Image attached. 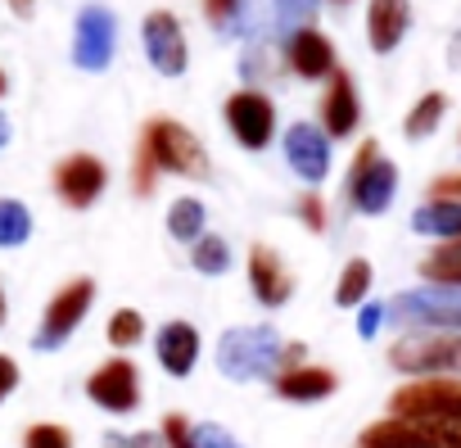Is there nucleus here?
Here are the masks:
<instances>
[{
    "label": "nucleus",
    "mask_w": 461,
    "mask_h": 448,
    "mask_svg": "<svg viewBox=\"0 0 461 448\" xmlns=\"http://www.w3.org/2000/svg\"><path fill=\"white\" fill-rule=\"evenodd\" d=\"M285 340L276 326H230L217 340V367L226 380H276L285 367Z\"/></svg>",
    "instance_id": "f257e3e1"
},
{
    "label": "nucleus",
    "mask_w": 461,
    "mask_h": 448,
    "mask_svg": "<svg viewBox=\"0 0 461 448\" xmlns=\"http://www.w3.org/2000/svg\"><path fill=\"white\" fill-rule=\"evenodd\" d=\"M140 150L154 159L158 172H172V177H208V150L199 145V136L176 123V118H149L145 132H140Z\"/></svg>",
    "instance_id": "f03ea898"
},
{
    "label": "nucleus",
    "mask_w": 461,
    "mask_h": 448,
    "mask_svg": "<svg viewBox=\"0 0 461 448\" xmlns=\"http://www.w3.org/2000/svg\"><path fill=\"white\" fill-rule=\"evenodd\" d=\"M389 367L425 380V376H456L461 380V335L456 331H411L389 349Z\"/></svg>",
    "instance_id": "7ed1b4c3"
},
{
    "label": "nucleus",
    "mask_w": 461,
    "mask_h": 448,
    "mask_svg": "<svg viewBox=\"0 0 461 448\" xmlns=\"http://www.w3.org/2000/svg\"><path fill=\"white\" fill-rule=\"evenodd\" d=\"M384 322L407 326V331H456L461 335V290L452 286L402 290L393 304H384Z\"/></svg>",
    "instance_id": "20e7f679"
},
{
    "label": "nucleus",
    "mask_w": 461,
    "mask_h": 448,
    "mask_svg": "<svg viewBox=\"0 0 461 448\" xmlns=\"http://www.w3.org/2000/svg\"><path fill=\"white\" fill-rule=\"evenodd\" d=\"M389 416L461 425V380H456V376H425V380H407L402 389H393V398H389Z\"/></svg>",
    "instance_id": "39448f33"
},
{
    "label": "nucleus",
    "mask_w": 461,
    "mask_h": 448,
    "mask_svg": "<svg viewBox=\"0 0 461 448\" xmlns=\"http://www.w3.org/2000/svg\"><path fill=\"white\" fill-rule=\"evenodd\" d=\"M398 195V163L393 159H380L375 141H362L353 168H348V199L357 213L366 217H380Z\"/></svg>",
    "instance_id": "423d86ee"
},
{
    "label": "nucleus",
    "mask_w": 461,
    "mask_h": 448,
    "mask_svg": "<svg viewBox=\"0 0 461 448\" xmlns=\"http://www.w3.org/2000/svg\"><path fill=\"white\" fill-rule=\"evenodd\" d=\"M357 448H461V425L384 416V421H375V425L362 430Z\"/></svg>",
    "instance_id": "0eeeda50"
},
{
    "label": "nucleus",
    "mask_w": 461,
    "mask_h": 448,
    "mask_svg": "<svg viewBox=\"0 0 461 448\" xmlns=\"http://www.w3.org/2000/svg\"><path fill=\"white\" fill-rule=\"evenodd\" d=\"M91 304H95V281L91 277H73L68 286H59L55 290V299L46 304V317H41V331H37V349H59L77 326H82V317L91 313Z\"/></svg>",
    "instance_id": "6e6552de"
},
{
    "label": "nucleus",
    "mask_w": 461,
    "mask_h": 448,
    "mask_svg": "<svg viewBox=\"0 0 461 448\" xmlns=\"http://www.w3.org/2000/svg\"><path fill=\"white\" fill-rule=\"evenodd\" d=\"M226 127L245 150H267L272 132H276V105L254 91V87H240L226 96Z\"/></svg>",
    "instance_id": "1a4fd4ad"
},
{
    "label": "nucleus",
    "mask_w": 461,
    "mask_h": 448,
    "mask_svg": "<svg viewBox=\"0 0 461 448\" xmlns=\"http://www.w3.org/2000/svg\"><path fill=\"white\" fill-rule=\"evenodd\" d=\"M86 398L113 416H127L140 407V371L131 358H109L86 376Z\"/></svg>",
    "instance_id": "9d476101"
},
{
    "label": "nucleus",
    "mask_w": 461,
    "mask_h": 448,
    "mask_svg": "<svg viewBox=\"0 0 461 448\" xmlns=\"http://www.w3.org/2000/svg\"><path fill=\"white\" fill-rule=\"evenodd\" d=\"M118 46V19L104 5H86L77 14V32H73V64L82 73H104Z\"/></svg>",
    "instance_id": "9b49d317"
},
{
    "label": "nucleus",
    "mask_w": 461,
    "mask_h": 448,
    "mask_svg": "<svg viewBox=\"0 0 461 448\" xmlns=\"http://www.w3.org/2000/svg\"><path fill=\"white\" fill-rule=\"evenodd\" d=\"M140 41H145V55L154 64V73L163 78H181L185 64H190V46H185V28L172 10H154L145 14L140 23Z\"/></svg>",
    "instance_id": "f8f14e48"
},
{
    "label": "nucleus",
    "mask_w": 461,
    "mask_h": 448,
    "mask_svg": "<svg viewBox=\"0 0 461 448\" xmlns=\"http://www.w3.org/2000/svg\"><path fill=\"white\" fill-rule=\"evenodd\" d=\"M109 186V168L95 154H68L55 163V195L68 208H91Z\"/></svg>",
    "instance_id": "ddd939ff"
},
{
    "label": "nucleus",
    "mask_w": 461,
    "mask_h": 448,
    "mask_svg": "<svg viewBox=\"0 0 461 448\" xmlns=\"http://www.w3.org/2000/svg\"><path fill=\"white\" fill-rule=\"evenodd\" d=\"M330 145L335 141L317 123H290L285 127V159L308 186H317L330 172Z\"/></svg>",
    "instance_id": "4468645a"
},
{
    "label": "nucleus",
    "mask_w": 461,
    "mask_h": 448,
    "mask_svg": "<svg viewBox=\"0 0 461 448\" xmlns=\"http://www.w3.org/2000/svg\"><path fill=\"white\" fill-rule=\"evenodd\" d=\"M357 123H362L357 87H353V78H348L344 69H335V73H330V87H326V96H321V132H326L330 141H344V136L357 132Z\"/></svg>",
    "instance_id": "2eb2a0df"
},
{
    "label": "nucleus",
    "mask_w": 461,
    "mask_h": 448,
    "mask_svg": "<svg viewBox=\"0 0 461 448\" xmlns=\"http://www.w3.org/2000/svg\"><path fill=\"white\" fill-rule=\"evenodd\" d=\"M249 286H254V299H258L263 308H281V304H290V295H294L290 268H285L281 254L267 250V245H254V250H249Z\"/></svg>",
    "instance_id": "dca6fc26"
},
{
    "label": "nucleus",
    "mask_w": 461,
    "mask_h": 448,
    "mask_svg": "<svg viewBox=\"0 0 461 448\" xmlns=\"http://www.w3.org/2000/svg\"><path fill=\"white\" fill-rule=\"evenodd\" d=\"M154 358L167 376H190L194 362H199V331L190 322H163L158 335H154Z\"/></svg>",
    "instance_id": "f3484780"
},
{
    "label": "nucleus",
    "mask_w": 461,
    "mask_h": 448,
    "mask_svg": "<svg viewBox=\"0 0 461 448\" xmlns=\"http://www.w3.org/2000/svg\"><path fill=\"white\" fill-rule=\"evenodd\" d=\"M407 23H411V0H371L366 10V41L375 55H389L398 50V41L407 37Z\"/></svg>",
    "instance_id": "a211bd4d"
},
{
    "label": "nucleus",
    "mask_w": 461,
    "mask_h": 448,
    "mask_svg": "<svg viewBox=\"0 0 461 448\" xmlns=\"http://www.w3.org/2000/svg\"><path fill=\"white\" fill-rule=\"evenodd\" d=\"M272 385H276V394H281L285 403H321V398H330V394L339 389V376H335L330 367L303 362V367L281 371Z\"/></svg>",
    "instance_id": "6ab92c4d"
},
{
    "label": "nucleus",
    "mask_w": 461,
    "mask_h": 448,
    "mask_svg": "<svg viewBox=\"0 0 461 448\" xmlns=\"http://www.w3.org/2000/svg\"><path fill=\"white\" fill-rule=\"evenodd\" d=\"M285 55H290V69L299 78H330L339 69L335 64V46L317 28H299L294 37H285Z\"/></svg>",
    "instance_id": "aec40b11"
},
{
    "label": "nucleus",
    "mask_w": 461,
    "mask_h": 448,
    "mask_svg": "<svg viewBox=\"0 0 461 448\" xmlns=\"http://www.w3.org/2000/svg\"><path fill=\"white\" fill-rule=\"evenodd\" d=\"M203 19L217 28V37H254L258 28L254 0H203Z\"/></svg>",
    "instance_id": "412c9836"
},
{
    "label": "nucleus",
    "mask_w": 461,
    "mask_h": 448,
    "mask_svg": "<svg viewBox=\"0 0 461 448\" xmlns=\"http://www.w3.org/2000/svg\"><path fill=\"white\" fill-rule=\"evenodd\" d=\"M411 232L461 241V199H429V204H420L411 213Z\"/></svg>",
    "instance_id": "4be33fe9"
},
{
    "label": "nucleus",
    "mask_w": 461,
    "mask_h": 448,
    "mask_svg": "<svg viewBox=\"0 0 461 448\" xmlns=\"http://www.w3.org/2000/svg\"><path fill=\"white\" fill-rule=\"evenodd\" d=\"M203 222H208V213H203V204H199L194 195L172 199V208H167V232H172V241L194 245V241L203 236Z\"/></svg>",
    "instance_id": "5701e85b"
},
{
    "label": "nucleus",
    "mask_w": 461,
    "mask_h": 448,
    "mask_svg": "<svg viewBox=\"0 0 461 448\" xmlns=\"http://www.w3.org/2000/svg\"><path fill=\"white\" fill-rule=\"evenodd\" d=\"M32 236V213L19 199H0V250H19Z\"/></svg>",
    "instance_id": "b1692460"
},
{
    "label": "nucleus",
    "mask_w": 461,
    "mask_h": 448,
    "mask_svg": "<svg viewBox=\"0 0 461 448\" xmlns=\"http://www.w3.org/2000/svg\"><path fill=\"white\" fill-rule=\"evenodd\" d=\"M443 114H447V96H443V91H429V96H420V100L411 105L402 132H407L411 141H420V136H429V132L443 123Z\"/></svg>",
    "instance_id": "393cba45"
},
{
    "label": "nucleus",
    "mask_w": 461,
    "mask_h": 448,
    "mask_svg": "<svg viewBox=\"0 0 461 448\" xmlns=\"http://www.w3.org/2000/svg\"><path fill=\"white\" fill-rule=\"evenodd\" d=\"M190 268H194L199 277H221V272H230V245H226L221 236H199L194 250H190Z\"/></svg>",
    "instance_id": "a878e982"
},
{
    "label": "nucleus",
    "mask_w": 461,
    "mask_h": 448,
    "mask_svg": "<svg viewBox=\"0 0 461 448\" xmlns=\"http://www.w3.org/2000/svg\"><path fill=\"white\" fill-rule=\"evenodd\" d=\"M371 295V263L366 259H348L344 272H339V286H335V304L339 308H353Z\"/></svg>",
    "instance_id": "bb28decb"
},
{
    "label": "nucleus",
    "mask_w": 461,
    "mask_h": 448,
    "mask_svg": "<svg viewBox=\"0 0 461 448\" xmlns=\"http://www.w3.org/2000/svg\"><path fill=\"white\" fill-rule=\"evenodd\" d=\"M420 277H425L429 286H452V290H461V245L434 250V254L420 263Z\"/></svg>",
    "instance_id": "cd10ccee"
},
{
    "label": "nucleus",
    "mask_w": 461,
    "mask_h": 448,
    "mask_svg": "<svg viewBox=\"0 0 461 448\" xmlns=\"http://www.w3.org/2000/svg\"><path fill=\"white\" fill-rule=\"evenodd\" d=\"M145 340V317H140V308H118L113 317H109V344L113 349H136Z\"/></svg>",
    "instance_id": "c85d7f7f"
},
{
    "label": "nucleus",
    "mask_w": 461,
    "mask_h": 448,
    "mask_svg": "<svg viewBox=\"0 0 461 448\" xmlns=\"http://www.w3.org/2000/svg\"><path fill=\"white\" fill-rule=\"evenodd\" d=\"M276 5V28L294 37L299 28H317V0H272Z\"/></svg>",
    "instance_id": "c756f323"
},
{
    "label": "nucleus",
    "mask_w": 461,
    "mask_h": 448,
    "mask_svg": "<svg viewBox=\"0 0 461 448\" xmlns=\"http://www.w3.org/2000/svg\"><path fill=\"white\" fill-rule=\"evenodd\" d=\"M23 448H73V430L55 421H37L23 430Z\"/></svg>",
    "instance_id": "7c9ffc66"
},
{
    "label": "nucleus",
    "mask_w": 461,
    "mask_h": 448,
    "mask_svg": "<svg viewBox=\"0 0 461 448\" xmlns=\"http://www.w3.org/2000/svg\"><path fill=\"white\" fill-rule=\"evenodd\" d=\"M185 448H240V439L230 434L226 425H217V421H203V425L190 430V443Z\"/></svg>",
    "instance_id": "2f4dec72"
},
{
    "label": "nucleus",
    "mask_w": 461,
    "mask_h": 448,
    "mask_svg": "<svg viewBox=\"0 0 461 448\" xmlns=\"http://www.w3.org/2000/svg\"><path fill=\"white\" fill-rule=\"evenodd\" d=\"M158 430H163V443H167V448H185V443H190V430H194V425H190V421H185L181 412H167Z\"/></svg>",
    "instance_id": "473e14b6"
},
{
    "label": "nucleus",
    "mask_w": 461,
    "mask_h": 448,
    "mask_svg": "<svg viewBox=\"0 0 461 448\" xmlns=\"http://www.w3.org/2000/svg\"><path fill=\"white\" fill-rule=\"evenodd\" d=\"M154 159L145 154V150H136V163H131V186L140 190V195H154Z\"/></svg>",
    "instance_id": "72a5a7b5"
},
{
    "label": "nucleus",
    "mask_w": 461,
    "mask_h": 448,
    "mask_svg": "<svg viewBox=\"0 0 461 448\" xmlns=\"http://www.w3.org/2000/svg\"><path fill=\"white\" fill-rule=\"evenodd\" d=\"M299 217H303L308 232H326V204H321L317 195H303V199H299Z\"/></svg>",
    "instance_id": "f704fd0d"
},
{
    "label": "nucleus",
    "mask_w": 461,
    "mask_h": 448,
    "mask_svg": "<svg viewBox=\"0 0 461 448\" xmlns=\"http://www.w3.org/2000/svg\"><path fill=\"white\" fill-rule=\"evenodd\" d=\"M19 380H23V371H19V362L10 358V353H0V403H5L14 389H19Z\"/></svg>",
    "instance_id": "c9c22d12"
},
{
    "label": "nucleus",
    "mask_w": 461,
    "mask_h": 448,
    "mask_svg": "<svg viewBox=\"0 0 461 448\" xmlns=\"http://www.w3.org/2000/svg\"><path fill=\"white\" fill-rule=\"evenodd\" d=\"M380 326H384V304H366V308L357 313V335H362V340H375Z\"/></svg>",
    "instance_id": "e433bc0d"
},
{
    "label": "nucleus",
    "mask_w": 461,
    "mask_h": 448,
    "mask_svg": "<svg viewBox=\"0 0 461 448\" xmlns=\"http://www.w3.org/2000/svg\"><path fill=\"white\" fill-rule=\"evenodd\" d=\"M109 448H163V434L136 430V434H109Z\"/></svg>",
    "instance_id": "4c0bfd02"
},
{
    "label": "nucleus",
    "mask_w": 461,
    "mask_h": 448,
    "mask_svg": "<svg viewBox=\"0 0 461 448\" xmlns=\"http://www.w3.org/2000/svg\"><path fill=\"white\" fill-rule=\"evenodd\" d=\"M434 199H461V172L434 177Z\"/></svg>",
    "instance_id": "58836bf2"
},
{
    "label": "nucleus",
    "mask_w": 461,
    "mask_h": 448,
    "mask_svg": "<svg viewBox=\"0 0 461 448\" xmlns=\"http://www.w3.org/2000/svg\"><path fill=\"white\" fill-rule=\"evenodd\" d=\"M10 10H14L19 19H32V10H37V0H10Z\"/></svg>",
    "instance_id": "ea45409f"
},
{
    "label": "nucleus",
    "mask_w": 461,
    "mask_h": 448,
    "mask_svg": "<svg viewBox=\"0 0 461 448\" xmlns=\"http://www.w3.org/2000/svg\"><path fill=\"white\" fill-rule=\"evenodd\" d=\"M10 145V118H5V109H0V150Z\"/></svg>",
    "instance_id": "a19ab883"
},
{
    "label": "nucleus",
    "mask_w": 461,
    "mask_h": 448,
    "mask_svg": "<svg viewBox=\"0 0 461 448\" xmlns=\"http://www.w3.org/2000/svg\"><path fill=\"white\" fill-rule=\"evenodd\" d=\"M452 69H461V37L452 41Z\"/></svg>",
    "instance_id": "79ce46f5"
},
{
    "label": "nucleus",
    "mask_w": 461,
    "mask_h": 448,
    "mask_svg": "<svg viewBox=\"0 0 461 448\" xmlns=\"http://www.w3.org/2000/svg\"><path fill=\"white\" fill-rule=\"evenodd\" d=\"M5 317H10V304H5V290H0V326H5Z\"/></svg>",
    "instance_id": "37998d69"
},
{
    "label": "nucleus",
    "mask_w": 461,
    "mask_h": 448,
    "mask_svg": "<svg viewBox=\"0 0 461 448\" xmlns=\"http://www.w3.org/2000/svg\"><path fill=\"white\" fill-rule=\"evenodd\" d=\"M10 91V78H5V69H0V96H5Z\"/></svg>",
    "instance_id": "c03bdc74"
},
{
    "label": "nucleus",
    "mask_w": 461,
    "mask_h": 448,
    "mask_svg": "<svg viewBox=\"0 0 461 448\" xmlns=\"http://www.w3.org/2000/svg\"><path fill=\"white\" fill-rule=\"evenodd\" d=\"M452 245H461V241H452Z\"/></svg>",
    "instance_id": "a18cd8bd"
}]
</instances>
